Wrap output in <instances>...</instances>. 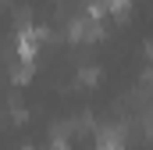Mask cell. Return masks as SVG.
Segmentation results:
<instances>
[{"label": "cell", "instance_id": "6da1fadb", "mask_svg": "<svg viewBox=\"0 0 153 150\" xmlns=\"http://www.w3.org/2000/svg\"><path fill=\"white\" fill-rule=\"evenodd\" d=\"M117 147H121V132L117 129H107L100 136V150H117Z\"/></svg>", "mask_w": 153, "mask_h": 150}]
</instances>
